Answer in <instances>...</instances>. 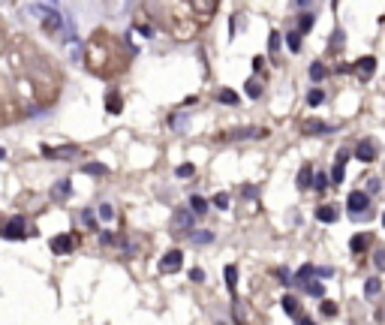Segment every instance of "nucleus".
Instances as JSON below:
<instances>
[{
	"label": "nucleus",
	"mask_w": 385,
	"mask_h": 325,
	"mask_svg": "<svg viewBox=\"0 0 385 325\" xmlns=\"http://www.w3.org/2000/svg\"><path fill=\"white\" fill-rule=\"evenodd\" d=\"M325 72H328V69H325L319 61H316V64H310V78H313V82H322V78H325Z\"/></svg>",
	"instance_id": "c756f323"
},
{
	"label": "nucleus",
	"mask_w": 385,
	"mask_h": 325,
	"mask_svg": "<svg viewBox=\"0 0 385 325\" xmlns=\"http://www.w3.org/2000/svg\"><path fill=\"white\" fill-rule=\"evenodd\" d=\"M99 217H102V220H112V217H115L112 205H102V208H99Z\"/></svg>",
	"instance_id": "79ce46f5"
},
{
	"label": "nucleus",
	"mask_w": 385,
	"mask_h": 325,
	"mask_svg": "<svg viewBox=\"0 0 385 325\" xmlns=\"http://www.w3.org/2000/svg\"><path fill=\"white\" fill-rule=\"evenodd\" d=\"M373 265H376V268H385V247H376V253H373Z\"/></svg>",
	"instance_id": "4c0bfd02"
},
{
	"label": "nucleus",
	"mask_w": 385,
	"mask_h": 325,
	"mask_svg": "<svg viewBox=\"0 0 385 325\" xmlns=\"http://www.w3.org/2000/svg\"><path fill=\"white\" fill-rule=\"evenodd\" d=\"M379 289H382L379 277H370V280L364 283V295H367V298H376V295H379Z\"/></svg>",
	"instance_id": "412c9836"
},
{
	"label": "nucleus",
	"mask_w": 385,
	"mask_h": 325,
	"mask_svg": "<svg viewBox=\"0 0 385 325\" xmlns=\"http://www.w3.org/2000/svg\"><path fill=\"white\" fill-rule=\"evenodd\" d=\"M129 51L135 48H124V42L108 31H94L91 39L85 42V64L88 69L99 75V78H112L121 75L129 64Z\"/></svg>",
	"instance_id": "f03ea898"
},
{
	"label": "nucleus",
	"mask_w": 385,
	"mask_h": 325,
	"mask_svg": "<svg viewBox=\"0 0 385 325\" xmlns=\"http://www.w3.org/2000/svg\"><path fill=\"white\" fill-rule=\"evenodd\" d=\"M382 226H385V214H382Z\"/></svg>",
	"instance_id": "864d4df0"
},
{
	"label": "nucleus",
	"mask_w": 385,
	"mask_h": 325,
	"mask_svg": "<svg viewBox=\"0 0 385 325\" xmlns=\"http://www.w3.org/2000/svg\"><path fill=\"white\" fill-rule=\"evenodd\" d=\"M304 132H331V127L322 124V121H307L304 124Z\"/></svg>",
	"instance_id": "bb28decb"
},
{
	"label": "nucleus",
	"mask_w": 385,
	"mask_h": 325,
	"mask_svg": "<svg viewBox=\"0 0 385 325\" xmlns=\"http://www.w3.org/2000/svg\"><path fill=\"white\" fill-rule=\"evenodd\" d=\"M373 69H376V58H373V55H367V58H361V61L352 64V72L361 78V82H367V78L373 75Z\"/></svg>",
	"instance_id": "6e6552de"
},
{
	"label": "nucleus",
	"mask_w": 385,
	"mask_h": 325,
	"mask_svg": "<svg viewBox=\"0 0 385 325\" xmlns=\"http://www.w3.org/2000/svg\"><path fill=\"white\" fill-rule=\"evenodd\" d=\"M193 172H196V169H193L190 163H181V166H178V172H175V175H178V178H193Z\"/></svg>",
	"instance_id": "f704fd0d"
},
{
	"label": "nucleus",
	"mask_w": 385,
	"mask_h": 325,
	"mask_svg": "<svg viewBox=\"0 0 385 325\" xmlns=\"http://www.w3.org/2000/svg\"><path fill=\"white\" fill-rule=\"evenodd\" d=\"M322 313H325V316H334V313H337V304H334V301H322Z\"/></svg>",
	"instance_id": "ea45409f"
},
{
	"label": "nucleus",
	"mask_w": 385,
	"mask_h": 325,
	"mask_svg": "<svg viewBox=\"0 0 385 325\" xmlns=\"http://www.w3.org/2000/svg\"><path fill=\"white\" fill-rule=\"evenodd\" d=\"M316 193H325V187H328V178L322 175V172H313V184H310Z\"/></svg>",
	"instance_id": "cd10ccee"
},
{
	"label": "nucleus",
	"mask_w": 385,
	"mask_h": 325,
	"mask_svg": "<svg viewBox=\"0 0 385 325\" xmlns=\"http://www.w3.org/2000/svg\"><path fill=\"white\" fill-rule=\"evenodd\" d=\"M337 72H340V75H346V72H352V66H349V64H337Z\"/></svg>",
	"instance_id": "09e8293b"
},
{
	"label": "nucleus",
	"mask_w": 385,
	"mask_h": 325,
	"mask_svg": "<svg viewBox=\"0 0 385 325\" xmlns=\"http://www.w3.org/2000/svg\"><path fill=\"white\" fill-rule=\"evenodd\" d=\"M337 205H322V208H316V220L319 223H337Z\"/></svg>",
	"instance_id": "9b49d317"
},
{
	"label": "nucleus",
	"mask_w": 385,
	"mask_h": 325,
	"mask_svg": "<svg viewBox=\"0 0 385 325\" xmlns=\"http://www.w3.org/2000/svg\"><path fill=\"white\" fill-rule=\"evenodd\" d=\"M367 244H370V235L367 232H358V235H352V241H349V250L352 253H361V250H367Z\"/></svg>",
	"instance_id": "4468645a"
},
{
	"label": "nucleus",
	"mask_w": 385,
	"mask_h": 325,
	"mask_svg": "<svg viewBox=\"0 0 385 325\" xmlns=\"http://www.w3.org/2000/svg\"><path fill=\"white\" fill-rule=\"evenodd\" d=\"M355 157L361 163H373L379 157V148H376V142L373 139H361L358 145H355Z\"/></svg>",
	"instance_id": "423d86ee"
},
{
	"label": "nucleus",
	"mask_w": 385,
	"mask_h": 325,
	"mask_svg": "<svg viewBox=\"0 0 385 325\" xmlns=\"http://www.w3.org/2000/svg\"><path fill=\"white\" fill-rule=\"evenodd\" d=\"M24 121V105L21 99H0V127Z\"/></svg>",
	"instance_id": "7ed1b4c3"
},
{
	"label": "nucleus",
	"mask_w": 385,
	"mask_h": 325,
	"mask_svg": "<svg viewBox=\"0 0 385 325\" xmlns=\"http://www.w3.org/2000/svg\"><path fill=\"white\" fill-rule=\"evenodd\" d=\"M214 205H217V208H229V196H226V193L214 196Z\"/></svg>",
	"instance_id": "37998d69"
},
{
	"label": "nucleus",
	"mask_w": 385,
	"mask_h": 325,
	"mask_svg": "<svg viewBox=\"0 0 385 325\" xmlns=\"http://www.w3.org/2000/svg\"><path fill=\"white\" fill-rule=\"evenodd\" d=\"M322 99H325V94H322L319 88H313V91L307 94V105H313V109H316V105H322Z\"/></svg>",
	"instance_id": "7c9ffc66"
},
{
	"label": "nucleus",
	"mask_w": 385,
	"mask_h": 325,
	"mask_svg": "<svg viewBox=\"0 0 385 325\" xmlns=\"http://www.w3.org/2000/svg\"><path fill=\"white\" fill-rule=\"evenodd\" d=\"M6 48H9V33H6V28L0 24V58L6 55Z\"/></svg>",
	"instance_id": "72a5a7b5"
},
{
	"label": "nucleus",
	"mask_w": 385,
	"mask_h": 325,
	"mask_svg": "<svg viewBox=\"0 0 385 325\" xmlns=\"http://www.w3.org/2000/svg\"><path fill=\"white\" fill-rule=\"evenodd\" d=\"M316 277H331V268H313Z\"/></svg>",
	"instance_id": "de8ad7c7"
},
{
	"label": "nucleus",
	"mask_w": 385,
	"mask_h": 325,
	"mask_svg": "<svg viewBox=\"0 0 385 325\" xmlns=\"http://www.w3.org/2000/svg\"><path fill=\"white\" fill-rule=\"evenodd\" d=\"M298 325H316L310 316H298Z\"/></svg>",
	"instance_id": "603ef678"
},
{
	"label": "nucleus",
	"mask_w": 385,
	"mask_h": 325,
	"mask_svg": "<svg viewBox=\"0 0 385 325\" xmlns=\"http://www.w3.org/2000/svg\"><path fill=\"white\" fill-rule=\"evenodd\" d=\"M45 154L48 157H75L78 148H45Z\"/></svg>",
	"instance_id": "4be33fe9"
},
{
	"label": "nucleus",
	"mask_w": 385,
	"mask_h": 325,
	"mask_svg": "<svg viewBox=\"0 0 385 325\" xmlns=\"http://www.w3.org/2000/svg\"><path fill=\"white\" fill-rule=\"evenodd\" d=\"M66 196H69V181H61L54 187V199H66Z\"/></svg>",
	"instance_id": "c9c22d12"
},
{
	"label": "nucleus",
	"mask_w": 385,
	"mask_h": 325,
	"mask_svg": "<svg viewBox=\"0 0 385 325\" xmlns=\"http://www.w3.org/2000/svg\"><path fill=\"white\" fill-rule=\"evenodd\" d=\"M85 172H91V175H102V172H105V169H102V166H99V163H91V166H85Z\"/></svg>",
	"instance_id": "a18cd8bd"
},
{
	"label": "nucleus",
	"mask_w": 385,
	"mask_h": 325,
	"mask_svg": "<svg viewBox=\"0 0 385 325\" xmlns=\"http://www.w3.org/2000/svg\"><path fill=\"white\" fill-rule=\"evenodd\" d=\"M244 91H247V97H250V99H259V97H262V82H259V78H250Z\"/></svg>",
	"instance_id": "5701e85b"
},
{
	"label": "nucleus",
	"mask_w": 385,
	"mask_h": 325,
	"mask_svg": "<svg viewBox=\"0 0 385 325\" xmlns=\"http://www.w3.org/2000/svg\"><path fill=\"white\" fill-rule=\"evenodd\" d=\"M304 292L313 295V298H325V286H322L319 280H307V283H304Z\"/></svg>",
	"instance_id": "6ab92c4d"
},
{
	"label": "nucleus",
	"mask_w": 385,
	"mask_h": 325,
	"mask_svg": "<svg viewBox=\"0 0 385 325\" xmlns=\"http://www.w3.org/2000/svg\"><path fill=\"white\" fill-rule=\"evenodd\" d=\"M313 21H316V18H313V15H301V18H298V36H301V33H310L313 31Z\"/></svg>",
	"instance_id": "b1692460"
},
{
	"label": "nucleus",
	"mask_w": 385,
	"mask_h": 325,
	"mask_svg": "<svg viewBox=\"0 0 385 325\" xmlns=\"http://www.w3.org/2000/svg\"><path fill=\"white\" fill-rule=\"evenodd\" d=\"M343 42H346V33L337 28V31L331 33V51H340V48H343Z\"/></svg>",
	"instance_id": "393cba45"
},
{
	"label": "nucleus",
	"mask_w": 385,
	"mask_h": 325,
	"mask_svg": "<svg viewBox=\"0 0 385 325\" xmlns=\"http://www.w3.org/2000/svg\"><path fill=\"white\" fill-rule=\"evenodd\" d=\"M367 187H370V193H379V178H373V181H370Z\"/></svg>",
	"instance_id": "3c124183"
},
{
	"label": "nucleus",
	"mask_w": 385,
	"mask_h": 325,
	"mask_svg": "<svg viewBox=\"0 0 385 325\" xmlns=\"http://www.w3.org/2000/svg\"><path fill=\"white\" fill-rule=\"evenodd\" d=\"M217 99H220L223 105H238V99H241V97H238L232 88H220V91H217Z\"/></svg>",
	"instance_id": "f3484780"
},
{
	"label": "nucleus",
	"mask_w": 385,
	"mask_h": 325,
	"mask_svg": "<svg viewBox=\"0 0 385 325\" xmlns=\"http://www.w3.org/2000/svg\"><path fill=\"white\" fill-rule=\"evenodd\" d=\"M196 12H217V3H193Z\"/></svg>",
	"instance_id": "58836bf2"
},
{
	"label": "nucleus",
	"mask_w": 385,
	"mask_h": 325,
	"mask_svg": "<svg viewBox=\"0 0 385 325\" xmlns=\"http://www.w3.org/2000/svg\"><path fill=\"white\" fill-rule=\"evenodd\" d=\"M223 277H226V286H229V292L235 295V289H238V268H235V265H226Z\"/></svg>",
	"instance_id": "dca6fc26"
},
{
	"label": "nucleus",
	"mask_w": 385,
	"mask_h": 325,
	"mask_svg": "<svg viewBox=\"0 0 385 325\" xmlns=\"http://www.w3.org/2000/svg\"><path fill=\"white\" fill-rule=\"evenodd\" d=\"M3 235L6 238H24V217H12L9 223H6V229H3Z\"/></svg>",
	"instance_id": "9d476101"
},
{
	"label": "nucleus",
	"mask_w": 385,
	"mask_h": 325,
	"mask_svg": "<svg viewBox=\"0 0 385 325\" xmlns=\"http://www.w3.org/2000/svg\"><path fill=\"white\" fill-rule=\"evenodd\" d=\"M346 208H349L352 217H367L364 211L370 208V196L361 193V190H355V193H349V199H346Z\"/></svg>",
	"instance_id": "39448f33"
},
{
	"label": "nucleus",
	"mask_w": 385,
	"mask_h": 325,
	"mask_svg": "<svg viewBox=\"0 0 385 325\" xmlns=\"http://www.w3.org/2000/svg\"><path fill=\"white\" fill-rule=\"evenodd\" d=\"M6 61H9V69H12V88H15L18 99H31V105H36V109H48L61 97L64 75H61L58 64L33 42L31 36H24V33L9 36Z\"/></svg>",
	"instance_id": "f257e3e1"
},
{
	"label": "nucleus",
	"mask_w": 385,
	"mask_h": 325,
	"mask_svg": "<svg viewBox=\"0 0 385 325\" xmlns=\"http://www.w3.org/2000/svg\"><path fill=\"white\" fill-rule=\"evenodd\" d=\"M75 244H78V238H75V235H58V238L51 241V250H54V253H69Z\"/></svg>",
	"instance_id": "1a4fd4ad"
},
{
	"label": "nucleus",
	"mask_w": 385,
	"mask_h": 325,
	"mask_svg": "<svg viewBox=\"0 0 385 325\" xmlns=\"http://www.w3.org/2000/svg\"><path fill=\"white\" fill-rule=\"evenodd\" d=\"M286 45H289V51H292V55H298V51H301V36H298L295 31L286 33Z\"/></svg>",
	"instance_id": "a878e982"
},
{
	"label": "nucleus",
	"mask_w": 385,
	"mask_h": 325,
	"mask_svg": "<svg viewBox=\"0 0 385 325\" xmlns=\"http://www.w3.org/2000/svg\"><path fill=\"white\" fill-rule=\"evenodd\" d=\"M190 280L202 283V280H205V271H202V268H193V271H190Z\"/></svg>",
	"instance_id": "c03bdc74"
},
{
	"label": "nucleus",
	"mask_w": 385,
	"mask_h": 325,
	"mask_svg": "<svg viewBox=\"0 0 385 325\" xmlns=\"http://www.w3.org/2000/svg\"><path fill=\"white\" fill-rule=\"evenodd\" d=\"M346 160H349V151L343 148V151H337V160H334V166H346Z\"/></svg>",
	"instance_id": "a19ab883"
},
{
	"label": "nucleus",
	"mask_w": 385,
	"mask_h": 325,
	"mask_svg": "<svg viewBox=\"0 0 385 325\" xmlns=\"http://www.w3.org/2000/svg\"><path fill=\"white\" fill-rule=\"evenodd\" d=\"M105 109H108L112 115H121V112H124V99H121L118 91H108V97H105Z\"/></svg>",
	"instance_id": "ddd939ff"
},
{
	"label": "nucleus",
	"mask_w": 385,
	"mask_h": 325,
	"mask_svg": "<svg viewBox=\"0 0 385 325\" xmlns=\"http://www.w3.org/2000/svg\"><path fill=\"white\" fill-rule=\"evenodd\" d=\"M81 220H85V226H91V229L96 226V223H94V217H91V211H85V214H81Z\"/></svg>",
	"instance_id": "49530a36"
},
{
	"label": "nucleus",
	"mask_w": 385,
	"mask_h": 325,
	"mask_svg": "<svg viewBox=\"0 0 385 325\" xmlns=\"http://www.w3.org/2000/svg\"><path fill=\"white\" fill-rule=\"evenodd\" d=\"M36 12L42 15V31L48 33V36H58V33H61L64 18H61V12H58V9H51V6H36Z\"/></svg>",
	"instance_id": "20e7f679"
},
{
	"label": "nucleus",
	"mask_w": 385,
	"mask_h": 325,
	"mask_svg": "<svg viewBox=\"0 0 385 325\" xmlns=\"http://www.w3.org/2000/svg\"><path fill=\"white\" fill-rule=\"evenodd\" d=\"M280 307H283V310H286L289 316H295V319H298V316H301V313H298V310H301V307H298V298H295V295H283V301H280Z\"/></svg>",
	"instance_id": "2eb2a0df"
},
{
	"label": "nucleus",
	"mask_w": 385,
	"mask_h": 325,
	"mask_svg": "<svg viewBox=\"0 0 385 325\" xmlns=\"http://www.w3.org/2000/svg\"><path fill=\"white\" fill-rule=\"evenodd\" d=\"M0 160H3V151H0Z\"/></svg>",
	"instance_id": "5fc2aeb1"
},
{
	"label": "nucleus",
	"mask_w": 385,
	"mask_h": 325,
	"mask_svg": "<svg viewBox=\"0 0 385 325\" xmlns=\"http://www.w3.org/2000/svg\"><path fill=\"white\" fill-rule=\"evenodd\" d=\"M277 277H280L283 283H289V271H286V268H277Z\"/></svg>",
	"instance_id": "8fccbe9b"
},
{
	"label": "nucleus",
	"mask_w": 385,
	"mask_h": 325,
	"mask_svg": "<svg viewBox=\"0 0 385 325\" xmlns=\"http://www.w3.org/2000/svg\"><path fill=\"white\" fill-rule=\"evenodd\" d=\"M190 211H196L193 217H199V214H205V211H208V202H205L202 196H190Z\"/></svg>",
	"instance_id": "aec40b11"
},
{
	"label": "nucleus",
	"mask_w": 385,
	"mask_h": 325,
	"mask_svg": "<svg viewBox=\"0 0 385 325\" xmlns=\"http://www.w3.org/2000/svg\"><path fill=\"white\" fill-rule=\"evenodd\" d=\"M172 226H175V229L193 226V214H190V211H175V220H172Z\"/></svg>",
	"instance_id": "a211bd4d"
},
{
	"label": "nucleus",
	"mask_w": 385,
	"mask_h": 325,
	"mask_svg": "<svg viewBox=\"0 0 385 325\" xmlns=\"http://www.w3.org/2000/svg\"><path fill=\"white\" fill-rule=\"evenodd\" d=\"M310 277H313V265H301V268H298V280H304V283H307Z\"/></svg>",
	"instance_id": "e433bc0d"
},
{
	"label": "nucleus",
	"mask_w": 385,
	"mask_h": 325,
	"mask_svg": "<svg viewBox=\"0 0 385 325\" xmlns=\"http://www.w3.org/2000/svg\"><path fill=\"white\" fill-rule=\"evenodd\" d=\"M343 178H346V169H343V166H334V169H331V181H334V184H343Z\"/></svg>",
	"instance_id": "473e14b6"
},
{
	"label": "nucleus",
	"mask_w": 385,
	"mask_h": 325,
	"mask_svg": "<svg viewBox=\"0 0 385 325\" xmlns=\"http://www.w3.org/2000/svg\"><path fill=\"white\" fill-rule=\"evenodd\" d=\"M181 262H184V253L181 250H169L160 259V271L162 274H175V271H181Z\"/></svg>",
	"instance_id": "0eeeda50"
},
{
	"label": "nucleus",
	"mask_w": 385,
	"mask_h": 325,
	"mask_svg": "<svg viewBox=\"0 0 385 325\" xmlns=\"http://www.w3.org/2000/svg\"><path fill=\"white\" fill-rule=\"evenodd\" d=\"M211 232H190V241H196V244H211Z\"/></svg>",
	"instance_id": "2f4dec72"
},
{
	"label": "nucleus",
	"mask_w": 385,
	"mask_h": 325,
	"mask_svg": "<svg viewBox=\"0 0 385 325\" xmlns=\"http://www.w3.org/2000/svg\"><path fill=\"white\" fill-rule=\"evenodd\" d=\"M280 42H283V36H280L277 31H271V36H268V51L277 55V51H280Z\"/></svg>",
	"instance_id": "c85d7f7f"
},
{
	"label": "nucleus",
	"mask_w": 385,
	"mask_h": 325,
	"mask_svg": "<svg viewBox=\"0 0 385 325\" xmlns=\"http://www.w3.org/2000/svg\"><path fill=\"white\" fill-rule=\"evenodd\" d=\"M313 166L310 163H304L301 166V172H298V190H310V184H313Z\"/></svg>",
	"instance_id": "f8f14e48"
}]
</instances>
